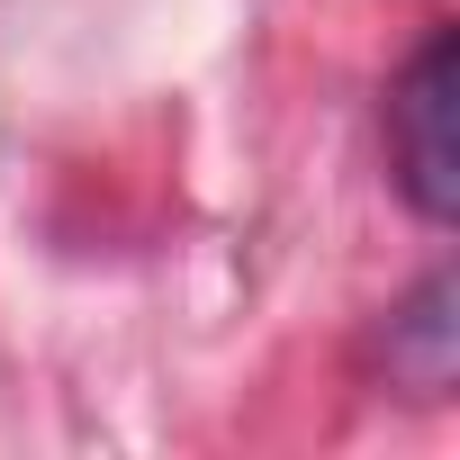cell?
<instances>
[{"mask_svg":"<svg viewBox=\"0 0 460 460\" xmlns=\"http://www.w3.org/2000/svg\"><path fill=\"white\" fill-rule=\"evenodd\" d=\"M388 163L415 217L433 226L460 217V37L451 28H433L388 91Z\"/></svg>","mask_w":460,"mask_h":460,"instance_id":"cell-1","label":"cell"},{"mask_svg":"<svg viewBox=\"0 0 460 460\" xmlns=\"http://www.w3.org/2000/svg\"><path fill=\"white\" fill-rule=\"evenodd\" d=\"M388 334L415 352V388H424V397L451 388V280H424V289L388 316Z\"/></svg>","mask_w":460,"mask_h":460,"instance_id":"cell-2","label":"cell"}]
</instances>
